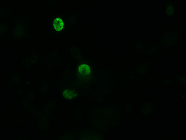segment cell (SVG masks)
Listing matches in <instances>:
<instances>
[{
  "instance_id": "obj_1",
  "label": "cell",
  "mask_w": 186,
  "mask_h": 140,
  "mask_svg": "<svg viewBox=\"0 0 186 140\" xmlns=\"http://www.w3.org/2000/svg\"><path fill=\"white\" fill-rule=\"evenodd\" d=\"M65 27L64 18L60 15L55 16L51 22V27L52 31L57 33H60L64 30Z\"/></svg>"
},
{
  "instance_id": "obj_2",
  "label": "cell",
  "mask_w": 186,
  "mask_h": 140,
  "mask_svg": "<svg viewBox=\"0 0 186 140\" xmlns=\"http://www.w3.org/2000/svg\"><path fill=\"white\" fill-rule=\"evenodd\" d=\"M92 70L91 67L89 64L83 63L78 67V74L80 77H86L91 74Z\"/></svg>"
},
{
  "instance_id": "obj_3",
  "label": "cell",
  "mask_w": 186,
  "mask_h": 140,
  "mask_svg": "<svg viewBox=\"0 0 186 140\" xmlns=\"http://www.w3.org/2000/svg\"><path fill=\"white\" fill-rule=\"evenodd\" d=\"M78 95V93L75 90L69 88H66L63 90L62 96L66 100H72L76 98Z\"/></svg>"
},
{
  "instance_id": "obj_4",
  "label": "cell",
  "mask_w": 186,
  "mask_h": 140,
  "mask_svg": "<svg viewBox=\"0 0 186 140\" xmlns=\"http://www.w3.org/2000/svg\"><path fill=\"white\" fill-rule=\"evenodd\" d=\"M166 13L167 15L171 16L174 13L173 6L171 5H169L166 7Z\"/></svg>"
}]
</instances>
